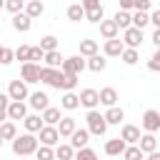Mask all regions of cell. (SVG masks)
<instances>
[{
    "label": "cell",
    "instance_id": "1",
    "mask_svg": "<svg viewBox=\"0 0 160 160\" xmlns=\"http://www.w3.org/2000/svg\"><path fill=\"white\" fill-rule=\"evenodd\" d=\"M35 150H38V138L32 132L12 138V152L15 155H35Z\"/></svg>",
    "mask_w": 160,
    "mask_h": 160
},
{
    "label": "cell",
    "instance_id": "2",
    "mask_svg": "<svg viewBox=\"0 0 160 160\" xmlns=\"http://www.w3.org/2000/svg\"><path fill=\"white\" fill-rule=\"evenodd\" d=\"M88 130H90V135H105V130H108V120H105V115H100V110H95V108H90L88 110Z\"/></svg>",
    "mask_w": 160,
    "mask_h": 160
},
{
    "label": "cell",
    "instance_id": "3",
    "mask_svg": "<svg viewBox=\"0 0 160 160\" xmlns=\"http://www.w3.org/2000/svg\"><path fill=\"white\" fill-rule=\"evenodd\" d=\"M85 68H88V62H85V58H82V55L65 58V60H62V65H60V70H65V72H75V75H80Z\"/></svg>",
    "mask_w": 160,
    "mask_h": 160
},
{
    "label": "cell",
    "instance_id": "4",
    "mask_svg": "<svg viewBox=\"0 0 160 160\" xmlns=\"http://www.w3.org/2000/svg\"><path fill=\"white\" fill-rule=\"evenodd\" d=\"M122 42L128 48H140V42H142V28H135V25L125 28L122 30Z\"/></svg>",
    "mask_w": 160,
    "mask_h": 160
},
{
    "label": "cell",
    "instance_id": "5",
    "mask_svg": "<svg viewBox=\"0 0 160 160\" xmlns=\"http://www.w3.org/2000/svg\"><path fill=\"white\" fill-rule=\"evenodd\" d=\"M75 85H78V75L75 72H65V70H60L55 82H52V88H58V90H72Z\"/></svg>",
    "mask_w": 160,
    "mask_h": 160
},
{
    "label": "cell",
    "instance_id": "6",
    "mask_svg": "<svg viewBox=\"0 0 160 160\" xmlns=\"http://www.w3.org/2000/svg\"><path fill=\"white\" fill-rule=\"evenodd\" d=\"M20 72H22V80H25V82H40V65H38V62L25 60Z\"/></svg>",
    "mask_w": 160,
    "mask_h": 160
},
{
    "label": "cell",
    "instance_id": "7",
    "mask_svg": "<svg viewBox=\"0 0 160 160\" xmlns=\"http://www.w3.org/2000/svg\"><path fill=\"white\" fill-rule=\"evenodd\" d=\"M8 95H10V100H25L28 98V82L25 80H10Z\"/></svg>",
    "mask_w": 160,
    "mask_h": 160
},
{
    "label": "cell",
    "instance_id": "8",
    "mask_svg": "<svg viewBox=\"0 0 160 160\" xmlns=\"http://www.w3.org/2000/svg\"><path fill=\"white\" fill-rule=\"evenodd\" d=\"M142 128H145V132H158L160 130V112L158 110H145Z\"/></svg>",
    "mask_w": 160,
    "mask_h": 160
},
{
    "label": "cell",
    "instance_id": "9",
    "mask_svg": "<svg viewBox=\"0 0 160 160\" xmlns=\"http://www.w3.org/2000/svg\"><path fill=\"white\" fill-rule=\"evenodd\" d=\"M42 145H55L58 140H60V132H58V128L55 125H42L40 128V138H38Z\"/></svg>",
    "mask_w": 160,
    "mask_h": 160
},
{
    "label": "cell",
    "instance_id": "10",
    "mask_svg": "<svg viewBox=\"0 0 160 160\" xmlns=\"http://www.w3.org/2000/svg\"><path fill=\"white\" fill-rule=\"evenodd\" d=\"M12 28H15L18 32H28V30L32 28V18H30L28 12H22V10H20V12H15V15H12Z\"/></svg>",
    "mask_w": 160,
    "mask_h": 160
},
{
    "label": "cell",
    "instance_id": "11",
    "mask_svg": "<svg viewBox=\"0 0 160 160\" xmlns=\"http://www.w3.org/2000/svg\"><path fill=\"white\" fill-rule=\"evenodd\" d=\"M25 115H28L25 102H22V100H10V105H8V118H10V120H22Z\"/></svg>",
    "mask_w": 160,
    "mask_h": 160
},
{
    "label": "cell",
    "instance_id": "12",
    "mask_svg": "<svg viewBox=\"0 0 160 160\" xmlns=\"http://www.w3.org/2000/svg\"><path fill=\"white\" fill-rule=\"evenodd\" d=\"M98 102H100V92H98V90H92V88H85V90L80 92V105H85L88 110H90V108H95Z\"/></svg>",
    "mask_w": 160,
    "mask_h": 160
},
{
    "label": "cell",
    "instance_id": "13",
    "mask_svg": "<svg viewBox=\"0 0 160 160\" xmlns=\"http://www.w3.org/2000/svg\"><path fill=\"white\" fill-rule=\"evenodd\" d=\"M88 138H90V130H88V128H75L72 135H70V145L78 150V148L88 145Z\"/></svg>",
    "mask_w": 160,
    "mask_h": 160
},
{
    "label": "cell",
    "instance_id": "14",
    "mask_svg": "<svg viewBox=\"0 0 160 160\" xmlns=\"http://www.w3.org/2000/svg\"><path fill=\"white\" fill-rule=\"evenodd\" d=\"M75 128H78V122H75V118H70V115L58 120V132H60V138H70Z\"/></svg>",
    "mask_w": 160,
    "mask_h": 160
},
{
    "label": "cell",
    "instance_id": "15",
    "mask_svg": "<svg viewBox=\"0 0 160 160\" xmlns=\"http://www.w3.org/2000/svg\"><path fill=\"white\" fill-rule=\"evenodd\" d=\"M122 48H125V42L122 40H118V38H110V40H105V55L108 58H118L120 52H122Z\"/></svg>",
    "mask_w": 160,
    "mask_h": 160
},
{
    "label": "cell",
    "instance_id": "16",
    "mask_svg": "<svg viewBox=\"0 0 160 160\" xmlns=\"http://www.w3.org/2000/svg\"><path fill=\"white\" fill-rule=\"evenodd\" d=\"M138 145H140V150H142L145 155H148V152H152V150H158V140H155V132H145V135H140Z\"/></svg>",
    "mask_w": 160,
    "mask_h": 160
},
{
    "label": "cell",
    "instance_id": "17",
    "mask_svg": "<svg viewBox=\"0 0 160 160\" xmlns=\"http://www.w3.org/2000/svg\"><path fill=\"white\" fill-rule=\"evenodd\" d=\"M128 148V142L122 138H112L105 142V155H122V150Z\"/></svg>",
    "mask_w": 160,
    "mask_h": 160
},
{
    "label": "cell",
    "instance_id": "18",
    "mask_svg": "<svg viewBox=\"0 0 160 160\" xmlns=\"http://www.w3.org/2000/svg\"><path fill=\"white\" fill-rule=\"evenodd\" d=\"M105 120H108V125H120V122L125 120V112H122V108H118V105H110V108H108V112H105Z\"/></svg>",
    "mask_w": 160,
    "mask_h": 160
},
{
    "label": "cell",
    "instance_id": "19",
    "mask_svg": "<svg viewBox=\"0 0 160 160\" xmlns=\"http://www.w3.org/2000/svg\"><path fill=\"white\" fill-rule=\"evenodd\" d=\"M118 25H115V20H100V35L105 38V40H110V38H118Z\"/></svg>",
    "mask_w": 160,
    "mask_h": 160
},
{
    "label": "cell",
    "instance_id": "20",
    "mask_svg": "<svg viewBox=\"0 0 160 160\" xmlns=\"http://www.w3.org/2000/svg\"><path fill=\"white\" fill-rule=\"evenodd\" d=\"M85 62H88V70H92V72H102V70L108 68V60H105L102 55H98V52H95V55H90Z\"/></svg>",
    "mask_w": 160,
    "mask_h": 160
},
{
    "label": "cell",
    "instance_id": "21",
    "mask_svg": "<svg viewBox=\"0 0 160 160\" xmlns=\"http://www.w3.org/2000/svg\"><path fill=\"white\" fill-rule=\"evenodd\" d=\"M60 108H65V110L80 108V95H75L72 90H65V95H62V100H60Z\"/></svg>",
    "mask_w": 160,
    "mask_h": 160
},
{
    "label": "cell",
    "instance_id": "22",
    "mask_svg": "<svg viewBox=\"0 0 160 160\" xmlns=\"http://www.w3.org/2000/svg\"><path fill=\"white\" fill-rule=\"evenodd\" d=\"M120 138H122L128 145H132V142H138V140H140V128H135V125H122Z\"/></svg>",
    "mask_w": 160,
    "mask_h": 160
},
{
    "label": "cell",
    "instance_id": "23",
    "mask_svg": "<svg viewBox=\"0 0 160 160\" xmlns=\"http://www.w3.org/2000/svg\"><path fill=\"white\" fill-rule=\"evenodd\" d=\"M58 72H60V68H50V65L40 68V82H45V85H50V88H52V82H55Z\"/></svg>",
    "mask_w": 160,
    "mask_h": 160
},
{
    "label": "cell",
    "instance_id": "24",
    "mask_svg": "<svg viewBox=\"0 0 160 160\" xmlns=\"http://www.w3.org/2000/svg\"><path fill=\"white\" fill-rule=\"evenodd\" d=\"M22 122H25V130H28V132H40V128L45 125L40 115H25Z\"/></svg>",
    "mask_w": 160,
    "mask_h": 160
},
{
    "label": "cell",
    "instance_id": "25",
    "mask_svg": "<svg viewBox=\"0 0 160 160\" xmlns=\"http://www.w3.org/2000/svg\"><path fill=\"white\" fill-rule=\"evenodd\" d=\"M115 102H118V92H115V88H102V90H100V105L110 108V105H115Z\"/></svg>",
    "mask_w": 160,
    "mask_h": 160
},
{
    "label": "cell",
    "instance_id": "26",
    "mask_svg": "<svg viewBox=\"0 0 160 160\" xmlns=\"http://www.w3.org/2000/svg\"><path fill=\"white\" fill-rule=\"evenodd\" d=\"M42 10H45V5L40 2V0H25V12L35 20V18H40L42 15Z\"/></svg>",
    "mask_w": 160,
    "mask_h": 160
},
{
    "label": "cell",
    "instance_id": "27",
    "mask_svg": "<svg viewBox=\"0 0 160 160\" xmlns=\"http://www.w3.org/2000/svg\"><path fill=\"white\" fill-rule=\"evenodd\" d=\"M112 20H115V25H118L120 30H125V28H130V25H132V15H130L128 10H118Z\"/></svg>",
    "mask_w": 160,
    "mask_h": 160
},
{
    "label": "cell",
    "instance_id": "28",
    "mask_svg": "<svg viewBox=\"0 0 160 160\" xmlns=\"http://www.w3.org/2000/svg\"><path fill=\"white\" fill-rule=\"evenodd\" d=\"M42 60H45V65H50V68H60V65H62V60H65V58H62V55H60V50H58V48H55V50H48V52H45V58H42Z\"/></svg>",
    "mask_w": 160,
    "mask_h": 160
},
{
    "label": "cell",
    "instance_id": "29",
    "mask_svg": "<svg viewBox=\"0 0 160 160\" xmlns=\"http://www.w3.org/2000/svg\"><path fill=\"white\" fill-rule=\"evenodd\" d=\"M48 100H50V98H48L45 92H32V95H30V108H35V110H45V108L50 105Z\"/></svg>",
    "mask_w": 160,
    "mask_h": 160
},
{
    "label": "cell",
    "instance_id": "30",
    "mask_svg": "<svg viewBox=\"0 0 160 160\" xmlns=\"http://www.w3.org/2000/svg\"><path fill=\"white\" fill-rule=\"evenodd\" d=\"M18 135V128H15V122H10V120H2L0 122V138L2 140H12Z\"/></svg>",
    "mask_w": 160,
    "mask_h": 160
},
{
    "label": "cell",
    "instance_id": "31",
    "mask_svg": "<svg viewBox=\"0 0 160 160\" xmlns=\"http://www.w3.org/2000/svg\"><path fill=\"white\" fill-rule=\"evenodd\" d=\"M98 52V40H80V55L82 58H90V55H95Z\"/></svg>",
    "mask_w": 160,
    "mask_h": 160
},
{
    "label": "cell",
    "instance_id": "32",
    "mask_svg": "<svg viewBox=\"0 0 160 160\" xmlns=\"http://www.w3.org/2000/svg\"><path fill=\"white\" fill-rule=\"evenodd\" d=\"M120 58H122V62H125V65H135V62L140 60V52H138V48H122Z\"/></svg>",
    "mask_w": 160,
    "mask_h": 160
},
{
    "label": "cell",
    "instance_id": "33",
    "mask_svg": "<svg viewBox=\"0 0 160 160\" xmlns=\"http://www.w3.org/2000/svg\"><path fill=\"white\" fill-rule=\"evenodd\" d=\"M58 120H60V110L48 105V108L42 110V122H45V125H58Z\"/></svg>",
    "mask_w": 160,
    "mask_h": 160
},
{
    "label": "cell",
    "instance_id": "34",
    "mask_svg": "<svg viewBox=\"0 0 160 160\" xmlns=\"http://www.w3.org/2000/svg\"><path fill=\"white\" fill-rule=\"evenodd\" d=\"M68 18H70L72 22L85 20V8H82V5H78V2H75V5H70V8H68Z\"/></svg>",
    "mask_w": 160,
    "mask_h": 160
},
{
    "label": "cell",
    "instance_id": "35",
    "mask_svg": "<svg viewBox=\"0 0 160 160\" xmlns=\"http://www.w3.org/2000/svg\"><path fill=\"white\" fill-rule=\"evenodd\" d=\"M102 15H105L102 5H95V8H88V10H85V20H90V22H100Z\"/></svg>",
    "mask_w": 160,
    "mask_h": 160
},
{
    "label": "cell",
    "instance_id": "36",
    "mask_svg": "<svg viewBox=\"0 0 160 160\" xmlns=\"http://www.w3.org/2000/svg\"><path fill=\"white\" fill-rule=\"evenodd\" d=\"M142 155H145V152L140 150V145H138V142H132L130 148H125V150H122V158H125V160H138V158H142Z\"/></svg>",
    "mask_w": 160,
    "mask_h": 160
},
{
    "label": "cell",
    "instance_id": "37",
    "mask_svg": "<svg viewBox=\"0 0 160 160\" xmlns=\"http://www.w3.org/2000/svg\"><path fill=\"white\" fill-rule=\"evenodd\" d=\"M75 155V148L72 145H58L55 148V158H60V160H70Z\"/></svg>",
    "mask_w": 160,
    "mask_h": 160
},
{
    "label": "cell",
    "instance_id": "38",
    "mask_svg": "<svg viewBox=\"0 0 160 160\" xmlns=\"http://www.w3.org/2000/svg\"><path fill=\"white\" fill-rule=\"evenodd\" d=\"M150 22V15L145 12V10H135V15H132V25L135 28H145Z\"/></svg>",
    "mask_w": 160,
    "mask_h": 160
},
{
    "label": "cell",
    "instance_id": "39",
    "mask_svg": "<svg viewBox=\"0 0 160 160\" xmlns=\"http://www.w3.org/2000/svg\"><path fill=\"white\" fill-rule=\"evenodd\" d=\"M35 155H38V160H50V158H55V150H52V145H40L35 150Z\"/></svg>",
    "mask_w": 160,
    "mask_h": 160
},
{
    "label": "cell",
    "instance_id": "40",
    "mask_svg": "<svg viewBox=\"0 0 160 160\" xmlns=\"http://www.w3.org/2000/svg\"><path fill=\"white\" fill-rule=\"evenodd\" d=\"M40 48H42L45 52H48V50H55V48H58V38H55V35H45V38L40 40Z\"/></svg>",
    "mask_w": 160,
    "mask_h": 160
},
{
    "label": "cell",
    "instance_id": "41",
    "mask_svg": "<svg viewBox=\"0 0 160 160\" xmlns=\"http://www.w3.org/2000/svg\"><path fill=\"white\" fill-rule=\"evenodd\" d=\"M22 8H25V0H5V10H10L12 15L20 12Z\"/></svg>",
    "mask_w": 160,
    "mask_h": 160
},
{
    "label": "cell",
    "instance_id": "42",
    "mask_svg": "<svg viewBox=\"0 0 160 160\" xmlns=\"http://www.w3.org/2000/svg\"><path fill=\"white\" fill-rule=\"evenodd\" d=\"M8 105H10V95L0 92V122L8 118Z\"/></svg>",
    "mask_w": 160,
    "mask_h": 160
},
{
    "label": "cell",
    "instance_id": "43",
    "mask_svg": "<svg viewBox=\"0 0 160 160\" xmlns=\"http://www.w3.org/2000/svg\"><path fill=\"white\" fill-rule=\"evenodd\" d=\"M15 60H30V45H20L18 50H15Z\"/></svg>",
    "mask_w": 160,
    "mask_h": 160
},
{
    "label": "cell",
    "instance_id": "44",
    "mask_svg": "<svg viewBox=\"0 0 160 160\" xmlns=\"http://www.w3.org/2000/svg\"><path fill=\"white\" fill-rule=\"evenodd\" d=\"M42 58H45V50H42L40 45H32V48H30V60H32V62H40Z\"/></svg>",
    "mask_w": 160,
    "mask_h": 160
},
{
    "label": "cell",
    "instance_id": "45",
    "mask_svg": "<svg viewBox=\"0 0 160 160\" xmlns=\"http://www.w3.org/2000/svg\"><path fill=\"white\" fill-rule=\"evenodd\" d=\"M75 155H78L80 160H92V158H95V150H90V148H85V145H82V148H78V150H75Z\"/></svg>",
    "mask_w": 160,
    "mask_h": 160
},
{
    "label": "cell",
    "instance_id": "46",
    "mask_svg": "<svg viewBox=\"0 0 160 160\" xmlns=\"http://www.w3.org/2000/svg\"><path fill=\"white\" fill-rule=\"evenodd\" d=\"M148 70H152V72H160V48H158V52L148 60Z\"/></svg>",
    "mask_w": 160,
    "mask_h": 160
},
{
    "label": "cell",
    "instance_id": "47",
    "mask_svg": "<svg viewBox=\"0 0 160 160\" xmlns=\"http://www.w3.org/2000/svg\"><path fill=\"white\" fill-rule=\"evenodd\" d=\"M15 60V50H10V48H2V58H0V62L2 65H10Z\"/></svg>",
    "mask_w": 160,
    "mask_h": 160
},
{
    "label": "cell",
    "instance_id": "48",
    "mask_svg": "<svg viewBox=\"0 0 160 160\" xmlns=\"http://www.w3.org/2000/svg\"><path fill=\"white\" fill-rule=\"evenodd\" d=\"M150 5H152V0H132V8H135V10H145V12H148Z\"/></svg>",
    "mask_w": 160,
    "mask_h": 160
},
{
    "label": "cell",
    "instance_id": "49",
    "mask_svg": "<svg viewBox=\"0 0 160 160\" xmlns=\"http://www.w3.org/2000/svg\"><path fill=\"white\" fill-rule=\"evenodd\" d=\"M150 22H152L155 28H160V8H158V10H152V15H150Z\"/></svg>",
    "mask_w": 160,
    "mask_h": 160
},
{
    "label": "cell",
    "instance_id": "50",
    "mask_svg": "<svg viewBox=\"0 0 160 160\" xmlns=\"http://www.w3.org/2000/svg\"><path fill=\"white\" fill-rule=\"evenodd\" d=\"M152 42H155V48H160V28H155V32H152V38H150Z\"/></svg>",
    "mask_w": 160,
    "mask_h": 160
},
{
    "label": "cell",
    "instance_id": "51",
    "mask_svg": "<svg viewBox=\"0 0 160 160\" xmlns=\"http://www.w3.org/2000/svg\"><path fill=\"white\" fill-rule=\"evenodd\" d=\"M95 5H100V0H82V8L88 10V8H95Z\"/></svg>",
    "mask_w": 160,
    "mask_h": 160
},
{
    "label": "cell",
    "instance_id": "52",
    "mask_svg": "<svg viewBox=\"0 0 160 160\" xmlns=\"http://www.w3.org/2000/svg\"><path fill=\"white\" fill-rule=\"evenodd\" d=\"M132 8V0H120V10H130Z\"/></svg>",
    "mask_w": 160,
    "mask_h": 160
},
{
    "label": "cell",
    "instance_id": "53",
    "mask_svg": "<svg viewBox=\"0 0 160 160\" xmlns=\"http://www.w3.org/2000/svg\"><path fill=\"white\" fill-rule=\"evenodd\" d=\"M2 8H5V0H0V10H2Z\"/></svg>",
    "mask_w": 160,
    "mask_h": 160
},
{
    "label": "cell",
    "instance_id": "54",
    "mask_svg": "<svg viewBox=\"0 0 160 160\" xmlns=\"http://www.w3.org/2000/svg\"><path fill=\"white\" fill-rule=\"evenodd\" d=\"M2 48H5V45H0V58H2Z\"/></svg>",
    "mask_w": 160,
    "mask_h": 160
},
{
    "label": "cell",
    "instance_id": "55",
    "mask_svg": "<svg viewBox=\"0 0 160 160\" xmlns=\"http://www.w3.org/2000/svg\"><path fill=\"white\" fill-rule=\"evenodd\" d=\"M0 148H2V138H0Z\"/></svg>",
    "mask_w": 160,
    "mask_h": 160
}]
</instances>
